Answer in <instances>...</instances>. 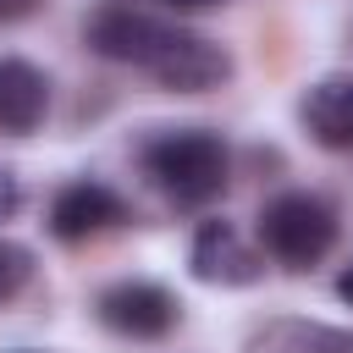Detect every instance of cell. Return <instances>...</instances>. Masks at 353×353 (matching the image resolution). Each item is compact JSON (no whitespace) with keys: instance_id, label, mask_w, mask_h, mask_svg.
<instances>
[{"instance_id":"7a4b0ae2","label":"cell","mask_w":353,"mask_h":353,"mask_svg":"<svg viewBox=\"0 0 353 353\" xmlns=\"http://www.w3.org/2000/svg\"><path fill=\"white\" fill-rule=\"evenodd\" d=\"M149 182L182 204V210H204L226 193V176H232V160H226V143L210 132V127H165L154 132L143 149H138Z\"/></svg>"},{"instance_id":"4fadbf2b","label":"cell","mask_w":353,"mask_h":353,"mask_svg":"<svg viewBox=\"0 0 353 353\" xmlns=\"http://www.w3.org/2000/svg\"><path fill=\"white\" fill-rule=\"evenodd\" d=\"M160 11H210V6H226V0H154Z\"/></svg>"},{"instance_id":"5b68a950","label":"cell","mask_w":353,"mask_h":353,"mask_svg":"<svg viewBox=\"0 0 353 353\" xmlns=\"http://www.w3.org/2000/svg\"><path fill=\"white\" fill-rule=\"evenodd\" d=\"M116 226H127V199L116 188L88 182V176L55 188V199H50V232L61 243H88V237H105Z\"/></svg>"},{"instance_id":"8fae6325","label":"cell","mask_w":353,"mask_h":353,"mask_svg":"<svg viewBox=\"0 0 353 353\" xmlns=\"http://www.w3.org/2000/svg\"><path fill=\"white\" fill-rule=\"evenodd\" d=\"M22 210V176L11 165H0V221H11Z\"/></svg>"},{"instance_id":"3957f363","label":"cell","mask_w":353,"mask_h":353,"mask_svg":"<svg viewBox=\"0 0 353 353\" xmlns=\"http://www.w3.org/2000/svg\"><path fill=\"white\" fill-rule=\"evenodd\" d=\"M254 237H259L265 259H276L281 270H314L336 248V210L309 188H287L259 204Z\"/></svg>"},{"instance_id":"7c38bea8","label":"cell","mask_w":353,"mask_h":353,"mask_svg":"<svg viewBox=\"0 0 353 353\" xmlns=\"http://www.w3.org/2000/svg\"><path fill=\"white\" fill-rule=\"evenodd\" d=\"M33 6H39V0H0V22H22Z\"/></svg>"},{"instance_id":"5bb4252c","label":"cell","mask_w":353,"mask_h":353,"mask_svg":"<svg viewBox=\"0 0 353 353\" xmlns=\"http://www.w3.org/2000/svg\"><path fill=\"white\" fill-rule=\"evenodd\" d=\"M336 292H342V303H353V270H347V276L336 281Z\"/></svg>"},{"instance_id":"8992f818","label":"cell","mask_w":353,"mask_h":353,"mask_svg":"<svg viewBox=\"0 0 353 353\" xmlns=\"http://www.w3.org/2000/svg\"><path fill=\"white\" fill-rule=\"evenodd\" d=\"M188 270L210 287H248L265 270V248H248L232 221H204L188 248Z\"/></svg>"},{"instance_id":"ba28073f","label":"cell","mask_w":353,"mask_h":353,"mask_svg":"<svg viewBox=\"0 0 353 353\" xmlns=\"http://www.w3.org/2000/svg\"><path fill=\"white\" fill-rule=\"evenodd\" d=\"M298 116L320 149H353V72H331V77L309 83Z\"/></svg>"},{"instance_id":"277c9868","label":"cell","mask_w":353,"mask_h":353,"mask_svg":"<svg viewBox=\"0 0 353 353\" xmlns=\"http://www.w3.org/2000/svg\"><path fill=\"white\" fill-rule=\"evenodd\" d=\"M94 314H99V325L116 331V336L160 342V336L176 331V320H182V298H176L171 287H160V281L132 276V281H110V287L94 298Z\"/></svg>"},{"instance_id":"6da1fadb","label":"cell","mask_w":353,"mask_h":353,"mask_svg":"<svg viewBox=\"0 0 353 353\" xmlns=\"http://www.w3.org/2000/svg\"><path fill=\"white\" fill-rule=\"evenodd\" d=\"M83 39H88L94 55H105L116 66H132V72L154 77L171 94H210L232 77L226 44H215L210 33H199V28H188L165 11H149L138 0L94 6L88 22H83Z\"/></svg>"},{"instance_id":"9c48e42d","label":"cell","mask_w":353,"mask_h":353,"mask_svg":"<svg viewBox=\"0 0 353 353\" xmlns=\"http://www.w3.org/2000/svg\"><path fill=\"white\" fill-rule=\"evenodd\" d=\"M243 353H353V325L276 314V320H265V325L248 331Z\"/></svg>"},{"instance_id":"52a82bcc","label":"cell","mask_w":353,"mask_h":353,"mask_svg":"<svg viewBox=\"0 0 353 353\" xmlns=\"http://www.w3.org/2000/svg\"><path fill=\"white\" fill-rule=\"evenodd\" d=\"M50 110V77L22 61V55H0V138H28Z\"/></svg>"},{"instance_id":"30bf717a","label":"cell","mask_w":353,"mask_h":353,"mask_svg":"<svg viewBox=\"0 0 353 353\" xmlns=\"http://www.w3.org/2000/svg\"><path fill=\"white\" fill-rule=\"evenodd\" d=\"M28 281H33V248H28V243L0 237V303H6V298H17Z\"/></svg>"}]
</instances>
